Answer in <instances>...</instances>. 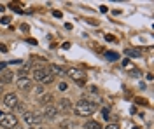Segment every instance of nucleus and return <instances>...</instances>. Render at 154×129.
Returning a JSON list of instances; mask_svg holds the SVG:
<instances>
[{
    "label": "nucleus",
    "mask_w": 154,
    "mask_h": 129,
    "mask_svg": "<svg viewBox=\"0 0 154 129\" xmlns=\"http://www.w3.org/2000/svg\"><path fill=\"white\" fill-rule=\"evenodd\" d=\"M12 77H14V73H12V72H5L0 82H2V84H9V82H12Z\"/></svg>",
    "instance_id": "obj_14"
},
{
    "label": "nucleus",
    "mask_w": 154,
    "mask_h": 129,
    "mask_svg": "<svg viewBox=\"0 0 154 129\" xmlns=\"http://www.w3.org/2000/svg\"><path fill=\"white\" fill-rule=\"evenodd\" d=\"M105 58L109 61H117L119 60V54L117 52H105Z\"/></svg>",
    "instance_id": "obj_16"
},
{
    "label": "nucleus",
    "mask_w": 154,
    "mask_h": 129,
    "mask_svg": "<svg viewBox=\"0 0 154 129\" xmlns=\"http://www.w3.org/2000/svg\"><path fill=\"white\" fill-rule=\"evenodd\" d=\"M102 113H103V117H105V119H109V108H103V110H102Z\"/></svg>",
    "instance_id": "obj_23"
},
{
    "label": "nucleus",
    "mask_w": 154,
    "mask_h": 129,
    "mask_svg": "<svg viewBox=\"0 0 154 129\" xmlns=\"http://www.w3.org/2000/svg\"><path fill=\"white\" fill-rule=\"evenodd\" d=\"M30 129H42V124H30Z\"/></svg>",
    "instance_id": "obj_19"
},
{
    "label": "nucleus",
    "mask_w": 154,
    "mask_h": 129,
    "mask_svg": "<svg viewBox=\"0 0 154 129\" xmlns=\"http://www.w3.org/2000/svg\"><path fill=\"white\" fill-rule=\"evenodd\" d=\"M105 129H119V126H117V124H109Z\"/></svg>",
    "instance_id": "obj_21"
},
{
    "label": "nucleus",
    "mask_w": 154,
    "mask_h": 129,
    "mask_svg": "<svg viewBox=\"0 0 154 129\" xmlns=\"http://www.w3.org/2000/svg\"><path fill=\"white\" fill-rule=\"evenodd\" d=\"M49 73L54 77V75H60V73H63V68L61 66H58V65H51L49 66Z\"/></svg>",
    "instance_id": "obj_12"
},
{
    "label": "nucleus",
    "mask_w": 154,
    "mask_h": 129,
    "mask_svg": "<svg viewBox=\"0 0 154 129\" xmlns=\"http://www.w3.org/2000/svg\"><path fill=\"white\" fill-rule=\"evenodd\" d=\"M53 14H54V18H61V12H60V10H54Z\"/></svg>",
    "instance_id": "obj_25"
},
{
    "label": "nucleus",
    "mask_w": 154,
    "mask_h": 129,
    "mask_svg": "<svg viewBox=\"0 0 154 129\" xmlns=\"http://www.w3.org/2000/svg\"><path fill=\"white\" fill-rule=\"evenodd\" d=\"M2 91H4V84L0 82V94H2Z\"/></svg>",
    "instance_id": "obj_29"
},
{
    "label": "nucleus",
    "mask_w": 154,
    "mask_h": 129,
    "mask_svg": "<svg viewBox=\"0 0 154 129\" xmlns=\"http://www.w3.org/2000/svg\"><path fill=\"white\" fill-rule=\"evenodd\" d=\"M0 51H2V52H5V51H7V47H5L4 44H0Z\"/></svg>",
    "instance_id": "obj_28"
},
{
    "label": "nucleus",
    "mask_w": 154,
    "mask_h": 129,
    "mask_svg": "<svg viewBox=\"0 0 154 129\" xmlns=\"http://www.w3.org/2000/svg\"><path fill=\"white\" fill-rule=\"evenodd\" d=\"M58 87H60V91H65V89H67V84H65V82H60V86H58Z\"/></svg>",
    "instance_id": "obj_20"
},
{
    "label": "nucleus",
    "mask_w": 154,
    "mask_h": 129,
    "mask_svg": "<svg viewBox=\"0 0 154 129\" xmlns=\"http://www.w3.org/2000/svg\"><path fill=\"white\" fill-rule=\"evenodd\" d=\"M23 119H25L26 124H40L42 119H44V115L38 113V112H25L23 113Z\"/></svg>",
    "instance_id": "obj_5"
},
{
    "label": "nucleus",
    "mask_w": 154,
    "mask_h": 129,
    "mask_svg": "<svg viewBox=\"0 0 154 129\" xmlns=\"http://www.w3.org/2000/svg\"><path fill=\"white\" fill-rule=\"evenodd\" d=\"M0 126L5 129H12L18 126V119L12 113H0Z\"/></svg>",
    "instance_id": "obj_3"
},
{
    "label": "nucleus",
    "mask_w": 154,
    "mask_h": 129,
    "mask_svg": "<svg viewBox=\"0 0 154 129\" xmlns=\"http://www.w3.org/2000/svg\"><path fill=\"white\" fill-rule=\"evenodd\" d=\"M4 10H5V7H4V5H0V12H4Z\"/></svg>",
    "instance_id": "obj_30"
},
{
    "label": "nucleus",
    "mask_w": 154,
    "mask_h": 129,
    "mask_svg": "<svg viewBox=\"0 0 154 129\" xmlns=\"http://www.w3.org/2000/svg\"><path fill=\"white\" fill-rule=\"evenodd\" d=\"M56 108H58V112H70V110H72V101H70V99H67V98L60 99Z\"/></svg>",
    "instance_id": "obj_9"
},
{
    "label": "nucleus",
    "mask_w": 154,
    "mask_h": 129,
    "mask_svg": "<svg viewBox=\"0 0 154 129\" xmlns=\"http://www.w3.org/2000/svg\"><path fill=\"white\" fill-rule=\"evenodd\" d=\"M18 103H19L18 96H16L14 92H9V94H5V96H4V105H5V107H9V108H14Z\"/></svg>",
    "instance_id": "obj_7"
},
{
    "label": "nucleus",
    "mask_w": 154,
    "mask_h": 129,
    "mask_svg": "<svg viewBox=\"0 0 154 129\" xmlns=\"http://www.w3.org/2000/svg\"><path fill=\"white\" fill-rule=\"evenodd\" d=\"M5 65H7V63H0V72H4V70H5Z\"/></svg>",
    "instance_id": "obj_27"
},
{
    "label": "nucleus",
    "mask_w": 154,
    "mask_h": 129,
    "mask_svg": "<svg viewBox=\"0 0 154 129\" xmlns=\"http://www.w3.org/2000/svg\"><path fill=\"white\" fill-rule=\"evenodd\" d=\"M74 112H75V115H79V117H89V115H93L96 112V103L88 101V99H81L75 105Z\"/></svg>",
    "instance_id": "obj_1"
},
{
    "label": "nucleus",
    "mask_w": 154,
    "mask_h": 129,
    "mask_svg": "<svg viewBox=\"0 0 154 129\" xmlns=\"http://www.w3.org/2000/svg\"><path fill=\"white\" fill-rule=\"evenodd\" d=\"M33 80L38 84H51L54 80V77L49 73L48 68H35L33 70Z\"/></svg>",
    "instance_id": "obj_2"
},
{
    "label": "nucleus",
    "mask_w": 154,
    "mask_h": 129,
    "mask_svg": "<svg viewBox=\"0 0 154 129\" xmlns=\"http://www.w3.org/2000/svg\"><path fill=\"white\" fill-rule=\"evenodd\" d=\"M133 129H140V128H137V126H135V128H133Z\"/></svg>",
    "instance_id": "obj_31"
},
{
    "label": "nucleus",
    "mask_w": 154,
    "mask_h": 129,
    "mask_svg": "<svg viewBox=\"0 0 154 129\" xmlns=\"http://www.w3.org/2000/svg\"><path fill=\"white\" fill-rule=\"evenodd\" d=\"M84 128H86V129H102V126H100V122H95V120H88L86 124H84Z\"/></svg>",
    "instance_id": "obj_13"
},
{
    "label": "nucleus",
    "mask_w": 154,
    "mask_h": 129,
    "mask_svg": "<svg viewBox=\"0 0 154 129\" xmlns=\"http://www.w3.org/2000/svg\"><path fill=\"white\" fill-rule=\"evenodd\" d=\"M123 68L128 70V72H133V70H135V65H133L130 60H125V61H123Z\"/></svg>",
    "instance_id": "obj_15"
},
{
    "label": "nucleus",
    "mask_w": 154,
    "mask_h": 129,
    "mask_svg": "<svg viewBox=\"0 0 154 129\" xmlns=\"http://www.w3.org/2000/svg\"><path fill=\"white\" fill-rule=\"evenodd\" d=\"M9 21H11V18L5 16V18H2V25H9Z\"/></svg>",
    "instance_id": "obj_22"
},
{
    "label": "nucleus",
    "mask_w": 154,
    "mask_h": 129,
    "mask_svg": "<svg viewBox=\"0 0 154 129\" xmlns=\"http://www.w3.org/2000/svg\"><path fill=\"white\" fill-rule=\"evenodd\" d=\"M16 129H23V128H18V126H16Z\"/></svg>",
    "instance_id": "obj_32"
},
{
    "label": "nucleus",
    "mask_w": 154,
    "mask_h": 129,
    "mask_svg": "<svg viewBox=\"0 0 154 129\" xmlns=\"http://www.w3.org/2000/svg\"><path fill=\"white\" fill-rule=\"evenodd\" d=\"M67 75L70 77V79L75 80L79 86H82V84H84V80H86V73H84L81 68H74V66H72V68L67 70Z\"/></svg>",
    "instance_id": "obj_4"
},
{
    "label": "nucleus",
    "mask_w": 154,
    "mask_h": 129,
    "mask_svg": "<svg viewBox=\"0 0 154 129\" xmlns=\"http://www.w3.org/2000/svg\"><path fill=\"white\" fill-rule=\"evenodd\" d=\"M130 73H131V77H135V79H137V77H140V75H142V73H140V72H138V70L135 68L133 72H130Z\"/></svg>",
    "instance_id": "obj_18"
},
{
    "label": "nucleus",
    "mask_w": 154,
    "mask_h": 129,
    "mask_svg": "<svg viewBox=\"0 0 154 129\" xmlns=\"http://www.w3.org/2000/svg\"><path fill=\"white\" fill-rule=\"evenodd\" d=\"M105 40H107V42H114V37H112V35H105Z\"/></svg>",
    "instance_id": "obj_24"
},
{
    "label": "nucleus",
    "mask_w": 154,
    "mask_h": 129,
    "mask_svg": "<svg viewBox=\"0 0 154 129\" xmlns=\"http://www.w3.org/2000/svg\"><path fill=\"white\" fill-rule=\"evenodd\" d=\"M53 99H54V96H53V94H40V96H38L40 105H46V107L53 103Z\"/></svg>",
    "instance_id": "obj_11"
},
{
    "label": "nucleus",
    "mask_w": 154,
    "mask_h": 129,
    "mask_svg": "<svg viewBox=\"0 0 154 129\" xmlns=\"http://www.w3.org/2000/svg\"><path fill=\"white\" fill-rule=\"evenodd\" d=\"M16 86H18V89L21 91H30L33 87V80L30 79V77H19L16 80Z\"/></svg>",
    "instance_id": "obj_6"
},
{
    "label": "nucleus",
    "mask_w": 154,
    "mask_h": 129,
    "mask_svg": "<svg viewBox=\"0 0 154 129\" xmlns=\"http://www.w3.org/2000/svg\"><path fill=\"white\" fill-rule=\"evenodd\" d=\"M46 119H56L58 117V108L54 105H48V107H44V113H42Z\"/></svg>",
    "instance_id": "obj_8"
},
{
    "label": "nucleus",
    "mask_w": 154,
    "mask_h": 129,
    "mask_svg": "<svg viewBox=\"0 0 154 129\" xmlns=\"http://www.w3.org/2000/svg\"><path fill=\"white\" fill-rule=\"evenodd\" d=\"M125 54L128 56V58H140V56H142V49L130 47V49H125Z\"/></svg>",
    "instance_id": "obj_10"
},
{
    "label": "nucleus",
    "mask_w": 154,
    "mask_h": 129,
    "mask_svg": "<svg viewBox=\"0 0 154 129\" xmlns=\"http://www.w3.org/2000/svg\"><path fill=\"white\" fill-rule=\"evenodd\" d=\"M42 92H44V87H37V94H38V96H40Z\"/></svg>",
    "instance_id": "obj_26"
},
{
    "label": "nucleus",
    "mask_w": 154,
    "mask_h": 129,
    "mask_svg": "<svg viewBox=\"0 0 154 129\" xmlns=\"http://www.w3.org/2000/svg\"><path fill=\"white\" fill-rule=\"evenodd\" d=\"M30 68H32V63H28V65H25V66L21 68V72H19V77H26V73L30 72Z\"/></svg>",
    "instance_id": "obj_17"
}]
</instances>
